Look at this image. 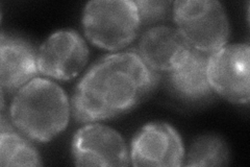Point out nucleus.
Wrapping results in <instances>:
<instances>
[{"instance_id":"nucleus-4","label":"nucleus","mask_w":250,"mask_h":167,"mask_svg":"<svg viewBox=\"0 0 250 167\" xmlns=\"http://www.w3.org/2000/svg\"><path fill=\"white\" fill-rule=\"evenodd\" d=\"M177 29L194 49L212 53L226 45L229 22L220 1L179 0L173 2Z\"/></svg>"},{"instance_id":"nucleus-3","label":"nucleus","mask_w":250,"mask_h":167,"mask_svg":"<svg viewBox=\"0 0 250 167\" xmlns=\"http://www.w3.org/2000/svg\"><path fill=\"white\" fill-rule=\"evenodd\" d=\"M141 26L136 1L93 0L84 6L83 28L93 44L107 50H118L129 45Z\"/></svg>"},{"instance_id":"nucleus-10","label":"nucleus","mask_w":250,"mask_h":167,"mask_svg":"<svg viewBox=\"0 0 250 167\" xmlns=\"http://www.w3.org/2000/svg\"><path fill=\"white\" fill-rule=\"evenodd\" d=\"M1 88L7 92L21 89L39 72L38 51L26 39L16 35L1 34Z\"/></svg>"},{"instance_id":"nucleus-9","label":"nucleus","mask_w":250,"mask_h":167,"mask_svg":"<svg viewBox=\"0 0 250 167\" xmlns=\"http://www.w3.org/2000/svg\"><path fill=\"white\" fill-rule=\"evenodd\" d=\"M191 49L177 28L160 25L147 29L142 35L137 53L154 72H171L183 64Z\"/></svg>"},{"instance_id":"nucleus-14","label":"nucleus","mask_w":250,"mask_h":167,"mask_svg":"<svg viewBox=\"0 0 250 167\" xmlns=\"http://www.w3.org/2000/svg\"><path fill=\"white\" fill-rule=\"evenodd\" d=\"M141 23L143 22H151L164 18L168 12L169 1H136Z\"/></svg>"},{"instance_id":"nucleus-5","label":"nucleus","mask_w":250,"mask_h":167,"mask_svg":"<svg viewBox=\"0 0 250 167\" xmlns=\"http://www.w3.org/2000/svg\"><path fill=\"white\" fill-rule=\"evenodd\" d=\"M249 52L247 43H236L224 45L209 55V85L213 91L230 102H249Z\"/></svg>"},{"instance_id":"nucleus-8","label":"nucleus","mask_w":250,"mask_h":167,"mask_svg":"<svg viewBox=\"0 0 250 167\" xmlns=\"http://www.w3.org/2000/svg\"><path fill=\"white\" fill-rule=\"evenodd\" d=\"M184 159L183 140L166 122L147 123L132 139L130 161L134 166H181Z\"/></svg>"},{"instance_id":"nucleus-1","label":"nucleus","mask_w":250,"mask_h":167,"mask_svg":"<svg viewBox=\"0 0 250 167\" xmlns=\"http://www.w3.org/2000/svg\"><path fill=\"white\" fill-rule=\"evenodd\" d=\"M158 83V74L136 51L100 58L77 84L71 100L72 115L94 122L127 112L145 98Z\"/></svg>"},{"instance_id":"nucleus-7","label":"nucleus","mask_w":250,"mask_h":167,"mask_svg":"<svg viewBox=\"0 0 250 167\" xmlns=\"http://www.w3.org/2000/svg\"><path fill=\"white\" fill-rule=\"evenodd\" d=\"M72 156L77 166H126L130 160L121 135L99 123L87 124L75 133Z\"/></svg>"},{"instance_id":"nucleus-11","label":"nucleus","mask_w":250,"mask_h":167,"mask_svg":"<svg viewBox=\"0 0 250 167\" xmlns=\"http://www.w3.org/2000/svg\"><path fill=\"white\" fill-rule=\"evenodd\" d=\"M209 55L210 53L192 48L183 64L171 71L169 83L179 97L194 101L212 94L208 76Z\"/></svg>"},{"instance_id":"nucleus-12","label":"nucleus","mask_w":250,"mask_h":167,"mask_svg":"<svg viewBox=\"0 0 250 167\" xmlns=\"http://www.w3.org/2000/svg\"><path fill=\"white\" fill-rule=\"evenodd\" d=\"M0 164L3 167L42 165L34 145L16 132L3 116L0 134Z\"/></svg>"},{"instance_id":"nucleus-6","label":"nucleus","mask_w":250,"mask_h":167,"mask_svg":"<svg viewBox=\"0 0 250 167\" xmlns=\"http://www.w3.org/2000/svg\"><path fill=\"white\" fill-rule=\"evenodd\" d=\"M88 60L87 43L72 29L54 31L38 50L39 72L59 81H69L77 76Z\"/></svg>"},{"instance_id":"nucleus-13","label":"nucleus","mask_w":250,"mask_h":167,"mask_svg":"<svg viewBox=\"0 0 250 167\" xmlns=\"http://www.w3.org/2000/svg\"><path fill=\"white\" fill-rule=\"evenodd\" d=\"M186 160L187 166H224L230 160L229 148L217 135H202L193 142Z\"/></svg>"},{"instance_id":"nucleus-2","label":"nucleus","mask_w":250,"mask_h":167,"mask_svg":"<svg viewBox=\"0 0 250 167\" xmlns=\"http://www.w3.org/2000/svg\"><path fill=\"white\" fill-rule=\"evenodd\" d=\"M71 112L65 91L42 77H35L19 89L10 107L12 123L37 142L50 141L64 131Z\"/></svg>"}]
</instances>
